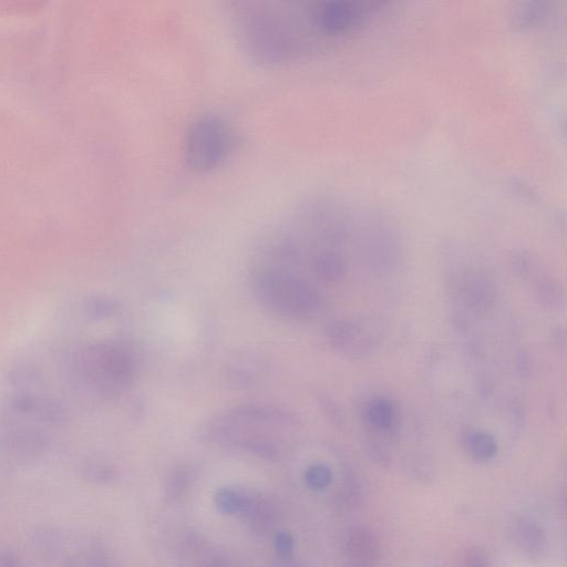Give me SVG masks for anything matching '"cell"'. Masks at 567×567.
Wrapping results in <instances>:
<instances>
[{
  "label": "cell",
  "instance_id": "obj_1",
  "mask_svg": "<svg viewBox=\"0 0 567 567\" xmlns=\"http://www.w3.org/2000/svg\"><path fill=\"white\" fill-rule=\"evenodd\" d=\"M229 18L238 45L260 64L292 63L329 43L315 24L310 2L238 1Z\"/></svg>",
  "mask_w": 567,
  "mask_h": 567
},
{
  "label": "cell",
  "instance_id": "obj_21",
  "mask_svg": "<svg viewBox=\"0 0 567 567\" xmlns=\"http://www.w3.org/2000/svg\"><path fill=\"white\" fill-rule=\"evenodd\" d=\"M118 311V305L110 299H99L92 305V313L99 318L112 317Z\"/></svg>",
  "mask_w": 567,
  "mask_h": 567
},
{
  "label": "cell",
  "instance_id": "obj_9",
  "mask_svg": "<svg viewBox=\"0 0 567 567\" xmlns=\"http://www.w3.org/2000/svg\"><path fill=\"white\" fill-rule=\"evenodd\" d=\"M344 567H374L380 546L374 533L363 526L351 528L343 540Z\"/></svg>",
  "mask_w": 567,
  "mask_h": 567
},
{
  "label": "cell",
  "instance_id": "obj_16",
  "mask_svg": "<svg viewBox=\"0 0 567 567\" xmlns=\"http://www.w3.org/2000/svg\"><path fill=\"white\" fill-rule=\"evenodd\" d=\"M190 482V472L185 466L175 467L166 477L165 495L174 501L179 498L188 488Z\"/></svg>",
  "mask_w": 567,
  "mask_h": 567
},
{
  "label": "cell",
  "instance_id": "obj_4",
  "mask_svg": "<svg viewBox=\"0 0 567 567\" xmlns=\"http://www.w3.org/2000/svg\"><path fill=\"white\" fill-rule=\"evenodd\" d=\"M385 1L324 0L310 2L316 27L330 43L384 10Z\"/></svg>",
  "mask_w": 567,
  "mask_h": 567
},
{
  "label": "cell",
  "instance_id": "obj_7",
  "mask_svg": "<svg viewBox=\"0 0 567 567\" xmlns=\"http://www.w3.org/2000/svg\"><path fill=\"white\" fill-rule=\"evenodd\" d=\"M330 346L348 357H362L373 349L374 341L363 327L347 320H337L327 328Z\"/></svg>",
  "mask_w": 567,
  "mask_h": 567
},
{
  "label": "cell",
  "instance_id": "obj_2",
  "mask_svg": "<svg viewBox=\"0 0 567 567\" xmlns=\"http://www.w3.org/2000/svg\"><path fill=\"white\" fill-rule=\"evenodd\" d=\"M251 288L259 303L282 319L310 320L322 308L321 296L315 287L278 267L265 266L256 270Z\"/></svg>",
  "mask_w": 567,
  "mask_h": 567
},
{
  "label": "cell",
  "instance_id": "obj_23",
  "mask_svg": "<svg viewBox=\"0 0 567 567\" xmlns=\"http://www.w3.org/2000/svg\"><path fill=\"white\" fill-rule=\"evenodd\" d=\"M0 567H23L20 555L10 548L0 550Z\"/></svg>",
  "mask_w": 567,
  "mask_h": 567
},
{
  "label": "cell",
  "instance_id": "obj_12",
  "mask_svg": "<svg viewBox=\"0 0 567 567\" xmlns=\"http://www.w3.org/2000/svg\"><path fill=\"white\" fill-rule=\"evenodd\" d=\"M369 424L378 431L391 433L396 427V411L394 404L386 398L371 399L364 410Z\"/></svg>",
  "mask_w": 567,
  "mask_h": 567
},
{
  "label": "cell",
  "instance_id": "obj_19",
  "mask_svg": "<svg viewBox=\"0 0 567 567\" xmlns=\"http://www.w3.org/2000/svg\"><path fill=\"white\" fill-rule=\"evenodd\" d=\"M295 540L292 535L287 530L277 532L275 535V550L277 558L293 557Z\"/></svg>",
  "mask_w": 567,
  "mask_h": 567
},
{
  "label": "cell",
  "instance_id": "obj_18",
  "mask_svg": "<svg viewBox=\"0 0 567 567\" xmlns=\"http://www.w3.org/2000/svg\"><path fill=\"white\" fill-rule=\"evenodd\" d=\"M332 472L324 464H311L303 474L306 484L313 491H322L332 482Z\"/></svg>",
  "mask_w": 567,
  "mask_h": 567
},
{
  "label": "cell",
  "instance_id": "obj_3",
  "mask_svg": "<svg viewBox=\"0 0 567 567\" xmlns=\"http://www.w3.org/2000/svg\"><path fill=\"white\" fill-rule=\"evenodd\" d=\"M235 136L230 125L216 114H204L188 125L184 136V161L198 174L220 167L231 154Z\"/></svg>",
  "mask_w": 567,
  "mask_h": 567
},
{
  "label": "cell",
  "instance_id": "obj_11",
  "mask_svg": "<svg viewBox=\"0 0 567 567\" xmlns=\"http://www.w3.org/2000/svg\"><path fill=\"white\" fill-rule=\"evenodd\" d=\"M249 528L258 534L270 530L277 520V507L265 496H252L243 514Z\"/></svg>",
  "mask_w": 567,
  "mask_h": 567
},
{
  "label": "cell",
  "instance_id": "obj_15",
  "mask_svg": "<svg viewBox=\"0 0 567 567\" xmlns=\"http://www.w3.org/2000/svg\"><path fill=\"white\" fill-rule=\"evenodd\" d=\"M550 11L548 1H528L515 10L513 21L517 28H530L545 20Z\"/></svg>",
  "mask_w": 567,
  "mask_h": 567
},
{
  "label": "cell",
  "instance_id": "obj_10",
  "mask_svg": "<svg viewBox=\"0 0 567 567\" xmlns=\"http://www.w3.org/2000/svg\"><path fill=\"white\" fill-rule=\"evenodd\" d=\"M514 544L529 558H543L548 548L547 535L544 528L527 518L515 519L509 528Z\"/></svg>",
  "mask_w": 567,
  "mask_h": 567
},
{
  "label": "cell",
  "instance_id": "obj_5",
  "mask_svg": "<svg viewBox=\"0 0 567 567\" xmlns=\"http://www.w3.org/2000/svg\"><path fill=\"white\" fill-rule=\"evenodd\" d=\"M90 378L105 391L122 390L135 380L137 365L134 355L116 343H100L85 357Z\"/></svg>",
  "mask_w": 567,
  "mask_h": 567
},
{
  "label": "cell",
  "instance_id": "obj_20",
  "mask_svg": "<svg viewBox=\"0 0 567 567\" xmlns=\"http://www.w3.org/2000/svg\"><path fill=\"white\" fill-rule=\"evenodd\" d=\"M458 567H489L486 553L480 547L468 548Z\"/></svg>",
  "mask_w": 567,
  "mask_h": 567
},
{
  "label": "cell",
  "instance_id": "obj_8",
  "mask_svg": "<svg viewBox=\"0 0 567 567\" xmlns=\"http://www.w3.org/2000/svg\"><path fill=\"white\" fill-rule=\"evenodd\" d=\"M223 417L240 425H296L299 422L293 412L274 404L239 405L227 411Z\"/></svg>",
  "mask_w": 567,
  "mask_h": 567
},
{
  "label": "cell",
  "instance_id": "obj_14",
  "mask_svg": "<svg viewBox=\"0 0 567 567\" xmlns=\"http://www.w3.org/2000/svg\"><path fill=\"white\" fill-rule=\"evenodd\" d=\"M251 498V494L240 487L223 486L214 494L217 509L227 515L244 514Z\"/></svg>",
  "mask_w": 567,
  "mask_h": 567
},
{
  "label": "cell",
  "instance_id": "obj_17",
  "mask_svg": "<svg viewBox=\"0 0 567 567\" xmlns=\"http://www.w3.org/2000/svg\"><path fill=\"white\" fill-rule=\"evenodd\" d=\"M83 477L94 484H109L116 478V470L109 463L93 461L83 466Z\"/></svg>",
  "mask_w": 567,
  "mask_h": 567
},
{
  "label": "cell",
  "instance_id": "obj_13",
  "mask_svg": "<svg viewBox=\"0 0 567 567\" xmlns=\"http://www.w3.org/2000/svg\"><path fill=\"white\" fill-rule=\"evenodd\" d=\"M462 445L473 460L480 462L492 460L497 452L495 439L491 434L477 430L463 432Z\"/></svg>",
  "mask_w": 567,
  "mask_h": 567
},
{
  "label": "cell",
  "instance_id": "obj_24",
  "mask_svg": "<svg viewBox=\"0 0 567 567\" xmlns=\"http://www.w3.org/2000/svg\"><path fill=\"white\" fill-rule=\"evenodd\" d=\"M198 567H235L229 560L223 557H210Z\"/></svg>",
  "mask_w": 567,
  "mask_h": 567
},
{
  "label": "cell",
  "instance_id": "obj_22",
  "mask_svg": "<svg viewBox=\"0 0 567 567\" xmlns=\"http://www.w3.org/2000/svg\"><path fill=\"white\" fill-rule=\"evenodd\" d=\"M83 567H113V564L104 551L94 549L85 556Z\"/></svg>",
  "mask_w": 567,
  "mask_h": 567
},
{
  "label": "cell",
  "instance_id": "obj_6",
  "mask_svg": "<svg viewBox=\"0 0 567 567\" xmlns=\"http://www.w3.org/2000/svg\"><path fill=\"white\" fill-rule=\"evenodd\" d=\"M265 368V359L255 351L234 352L225 363L221 380L228 389L243 390L254 385Z\"/></svg>",
  "mask_w": 567,
  "mask_h": 567
}]
</instances>
